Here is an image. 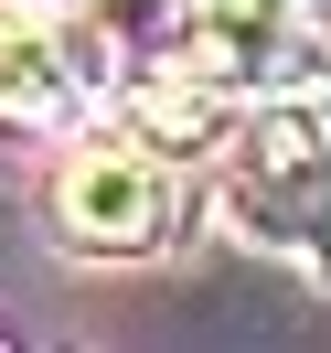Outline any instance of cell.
Wrapping results in <instances>:
<instances>
[{
	"label": "cell",
	"instance_id": "obj_1",
	"mask_svg": "<svg viewBox=\"0 0 331 353\" xmlns=\"http://www.w3.org/2000/svg\"><path fill=\"white\" fill-rule=\"evenodd\" d=\"M224 214L257 246H299V257H331V139L299 97H267L246 118L235 161H224Z\"/></svg>",
	"mask_w": 331,
	"mask_h": 353
},
{
	"label": "cell",
	"instance_id": "obj_5",
	"mask_svg": "<svg viewBox=\"0 0 331 353\" xmlns=\"http://www.w3.org/2000/svg\"><path fill=\"white\" fill-rule=\"evenodd\" d=\"M235 129H246V118H235V86H214V75L182 65V54L129 86V139L160 150V161H203V150H224Z\"/></svg>",
	"mask_w": 331,
	"mask_h": 353
},
{
	"label": "cell",
	"instance_id": "obj_2",
	"mask_svg": "<svg viewBox=\"0 0 331 353\" xmlns=\"http://www.w3.org/2000/svg\"><path fill=\"white\" fill-rule=\"evenodd\" d=\"M54 225L96 257H139V246L171 236V161L139 150V139H86V150L54 172Z\"/></svg>",
	"mask_w": 331,
	"mask_h": 353
},
{
	"label": "cell",
	"instance_id": "obj_4",
	"mask_svg": "<svg viewBox=\"0 0 331 353\" xmlns=\"http://www.w3.org/2000/svg\"><path fill=\"white\" fill-rule=\"evenodd\" d=\"M107 86V43L65 0H0V108L11 118H86Z\"/></svg>",
	"mask_w": 331,
	"mask_h": 353
},
{
	"label": "cell",
	"instance_id": "obj_6",
	"mask_svg": "<svg viewBox=\"0 0 331 353\" xmlns=\"http://www.w3.org/2000/svg\"><path fill=\"white\" fill-rule=\"evenodd\" d=\"M75 11L107 54H160V65L182 54V0H75Z\"/></svg>",
	"mask_w": 331,
	"mask_h": 353
},
{
	"label": "cell",
	"instance_id": "obj_3",
	"mask_svg": "<svg viewBox=\"0 0 331 353\" xmlns=\"http://www.w3.org/2000/svg\"><path fill=\"white\" fill-rule=\"evenodd\" d=\"M321 43V0H182V65L235 97H288Z\"/></svg>",
	"mask_w": 331,
	"mask_h": 353
},
{
	"label": "cell",
	"instance_id": "obj_7",
	"mask_svg": "<svg viewBox=\"0 0 331 353\" xmlns=\"http://www.w3.org/2000/svg\"><path fill=\"white\" fill-rule=\"evenodd\" d=\"M299 86H331V11H321V43H310V75Z\"/></svg>",
	"mask_w": 331,
	"mask_h": 353
}]
</instances>
